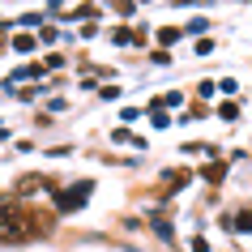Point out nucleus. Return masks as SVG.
Instances as JSON below:
<instances>
[{
    "label": "nucleus",
    "mask_w": 252,
    "mask_h": 252,
    "mask_svg": "<svg viewBox=\"0 0 252 252\" xmlns=\"http://www.w3.org/2000/svg\"><path fill=\"white\" fill-rule=\"evenodd\" d=\"M222 171H226L222 162H214V167H205V180H214V184H218V180H222Z\"/></svg>",
    "instance_id": "20e7f679"
},
{
    "label": "nucleus",
    "mask_w": 252,
    "mask_h": 252,
    "mask_svg": "<svg viewBox=\"0 0 252 252\" xmlns=\"http://www.w3.org/2000/svg\"><path fill=\"white\" fill-rule=\"evenodd\" d=\"M52 218H39L34 210H26V201L17 197H0V239L4 244H22V239H34L47 231Z\"/></svg>",
    "instance_id": "f257e3e1"
},
{
    "label": "nucleus",
    "mask_w": 252,
    "mask_h": 252,
    "mask_svg": "<svg viewBox=\"0 0 252 252\" xmlns=\"http://www.w3.org/2000/svg\"><path fill=\"white\" fill-rule=\"evenodd\" d=\"M235 231H252V210H239V218H235Z\"/></svg>",
    "instance_id": "7ed1b4c3"
},
{
    "label": "nucleus",
    "mask_w": 252,
    "mask_h": 252,
    "mask_svg": "<svg viewBox=\"0 0 252 252\" xmlns=\"http://www.w3.org/2000/svg\"><path fill=\"white\" fill-rule=\"evenodd\" d=\"M90 180H81L77 188H68V192H60V210H81V205H86V197H90Z\"/></svg>",
    "instance_id": "f03ea898"
}]
</instances>
